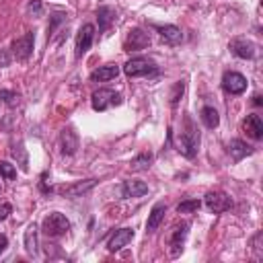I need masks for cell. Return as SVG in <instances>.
<instances>
[{
	"instance_id": "1",
	"label": "cell",
	"mask_w": 263,
	"mask_h": 263,
	"mask_svg": "<svg viewBox=\"0 0 263 263\" xmlns=\"http://www.w3.org/2000/svg\"><path fill=\"white\" fill-rule=\"evenodd\" d=\"M197 148H199V129L197 125L193 123L191 117H185L183 119V129H181V136L177 140V150L187 156V158H193L197 154Z\"/></svg>"
},
{
	"instance_id": "2",
	"label": "cell",
	"mask_w": 263,
	"mask_h": 263,
	"mask_svg": "<svg viewBox=\"0 0 263 263\" xmlns=\"http://www.w3.org/2000/svg\"><path fill=\"white\" fill-rule=\"evenodd\" d=\"M41 228H43V232L47 236L58 238V236H62V234H66L70 230V220L64 214H60V212H51V214H47L43 218Z\"/></svg>"
},
{
	"instance_id": "3",
	"label": "cell",
	"mask_w": 263,
	"mask_h": 263,
	"mask_svg": "<svg viewBox=\"0 0 263 263\" xmlns=\"http://www.w3.org/2000/svg\"><path fill=\"white\" fill-rule=\"evenodd\" d=\"M123 72L127 76H154L158 74V66L150 60V58H132L125 62L123 66Z\"/></svg>"
},
{
	"instance_id": "4",
	"label": "cell",
	"mask_w": 263,
	"mask_h": 263,
	"mask_svg": "<svg viewBox=\"0 0 263 263\" xmlns=\"http://www.w3.org/2000/svg\"><path fill=\"white\" fill-rule=\"evenodd\" d=\"M121 103V95L111 90V88H99L97 92H92V109L95 111H105L111 105H119Z\"/></svg>"
},
{
	"instance_id": "5",
	"label": "cell",
	"mask_w": 263,
	"mask_h": 263,
	"mask_svg": "<svg viewBox=\"0 0 263 263\" xmlns=\"http://www.w3.org/2000/svg\"><path fill=\"white\" fill-rule=\"evenodd\" d=\"M148 45H150V35L144 29H129L123 41V51H140Z\"/></svg>"
},
{
	"instance_id": "6",
	"label": "cell",
	"mask_w": 263,
	"mask_h": 263,
	"mask_svg": "<svg viewBox=\"0 0 263 263\" xmlns=\"http://www.w3.org/2000/svg\"><path fill=\"white\" fill-rule=\"evenodd\" d=\"M205 205H208L210 212L222 214V212H226V210L232 208V199H230L224 191H210V193L205 195Z\"/></svg>"
},
{
	"instance_id": "7",
	"label": "cell",
	"mask_w": 263,
	"mask_h": 263,
	"mask_svg": "<svg viewBox=\"0 0 263 263\" xmlns=\"http://www.w3.org/2000/svg\"><path fill=\"white\" fill-rule=\"evenodd\" d=\"M222 86H224V90L226 92H230V95H240V92H245L247 90V78L240 74V72H226L224 76H222Z\"/></svg>"
},
{
	"instance_id": "8",
	"label": "cell",
	"mask_w": 263,
	"mask_h": 263,
	"mask_svg": "<svg viewBox=\"0 0 263 263\" xmlns=\"http://www.w3.org/2000/svg\"><path fill=\"white\" fill-rule=\"evenodd\" d=\"M33 43H35V37L33 33H25L23 37H16L12 41V53L16 60H27L31 53H33Z\"/></svg>"
},
{
	"instance_id": "9",
	"label": "cell",
	"mask_w": 263,
	"mask_h": 263,
	"mask_svg": "<svg viewBox=\"0 0 263 263\" xmlns=\"http://www.w3.org/2000/svg\"><path fill=\"white\" fill-rule=\"evenodd\" d=\"M92 39H95V27L90 23L82 25V29L78 31V37H76V58H82L90 49Z\"/></svg>"
},
{
	"instance_id": "10",
	"label": "cell",
	"mask_w": 263,
	"mask_h": 263,
	"mask_svg": "<svg viewBox=\"0 0 263 263\" xmlns=\"http://www.w3.org/2000/svg\"><path fill=\"white\" fill-rule=\"evenodd\" d=\"M230 51H232L236 58L253 60L255 53H257V45H255L253 41H249V39L238 37V39H232V41H230Z\"/></svg>"
},
{
	"instance_id": "11",
	"label": "cell",
	"mask_w": 263,
	"mask_h": 263,
	"mask_svg": "<svg viewBox=\"0 0 263 263\" xmlns=\"http://www.w3.org/2000/svg\"><path fill=\"white\" fill-rule=\"evenodd\" d=\"M187 230H189V224H187V222L175 226V230H173V234H171V240H168V247H171V255H173V257L181 255L183 245H185V238H187Z\"/></svg>"
},
{
	"instance_id": "12",
	"label": "cell",
	"mask_w": 263,
	"mask_h": 263,
	"mask_svg": "<svg viewBox=\"0 0 263 263\" xmlns=\"http://www.w3.org/2000/svg\"><path fill=\"white\" fill-rule=\"evenodd\" d=\"M60 148H62V154H66V156L76 154V150H78V136H76V132L72 127H66L60 134Z\"/></svg>"
},
{
	"instance_id": "13",
	"label": "cell",
	"mask_w": 263,
	"mask_h": 263,
	"mask_svg": "<svg viewBox=\"0 0 263 263\" xmlns=\"http://www.w3.org/2000/svg\"><path fill=\"white\" fill-rule=\"evenodd\" d=\"M132 238H134V230H132V228H119V230H115V234L109 238L107 249H109L111 253H117V251H121Z\"/></svg>"
},
{
	"instance_id": "14",
	"label": "cell",
	"mask_w": 263,
	"mask_h": 263,
	"mask_svg": "<svg viewBox=\"0 0 263 263\" xmlns=\"http://www.w3.org/2000/svg\"><path fill=\"white\" fill-rule=\"evenodd\" d=\"M242 129L247 132V136L249 138H253V140H261L263 138V121H261V117L259 115H247V119L242 121Z\"/></svg>"
},
{
	"instance_id": "15",
	"label": "cell",
	"mask_w": 263,
	"mask_h": 263,
	"mask_svg": "<svg viewBox=\"0 0 263 263\" xmlns=\"http://www.w3.org/2000/svg\"><path fill=\"white\" fill-rule=\"evenodd\" d=\"M95 185H97V179H86V181H78V183H72V185L62 187L60 193L66 195V197H78V195L86 193L88 189H92Z\"/></svg>"
},
{
	"instance_id": "16",
	"label": "cell",
	"mask_w": 263,
	"mask_h": 263,
	"mask_svg": "<svg viewBox=\"0 0 263 263\" xmlns=\"http://www.w3.org/2000/svg\"><path fill=\"white\" fill-rule=\"evenodd\" d=\"M164 214H166V205H164V201H156V203L152 205L150 214H148V222H146V232H154V230H156V228L160 226V222H162Z\"/></svg>"
},
{
	"instance_id": "17",
	"label": "cell",
	"mask_w": 263,
	"mask_h": 263,
	"mask_svg": "<svg viewBox=\"0 0 263 263\" xmlns=\"http://www.w3.org/2000/svg\"><path fill=\"white\" fill-rule=\"evenodd\" d=\"M117 74H119V66H117V64H105V66L97 68V70L90 74V80H92V82H107V80L117 78Z\"/></svg>"
},
{
	"instance_id": "18",
	"label": "cell",
	"mask_w": 263,
	"mask_h": 263,
	"mask_svg": "<svg viewBox=\"0 0 263 263\" xmlns=\"http://www.w3.org/2000/svg\"><path fill=\"white\" fill-rule=\"evenodd\" d=\"M121 193H123V197H142V195H146V193H148V185H146L144 181L129 179V181H125V183H123Z\"/></svg>"
},
{
	"instance_id": "19",
	"label": "cell",
	"mask_w": 263,
	"mask_h": 263,
	"mask_svg": "<svg viewBox=\"0 0 263 263\" xmlns=\"http://www.w3.org/2000/svg\"><path fill=\"white\" fill-rule=\"evenodd\" d=\"M228 152H230V156H232L234 160H242L245 156L253 154V148H251L247 142H242V140L234 138V140H230V142H228Z\"/></svg>"
},
{
	"instance_id": "20",
	"label": "cell",
	"mask_w": 263,
	"mask_h": 263,
	"mask_svg": "<svg viewBox=\"0 0 263 263\" xmlns=\"http://www.w3.org/2000/svg\"><path fill=\"white\" fill-rule=\"evenodd\" d=\"M154 29L160 33V37L164 39V41H168V43H179L181 39H183V33H181V29L179 27H175V25H154Z\"/></svg>"
},
{
	"instance_id": "21",
	"label": "cell",
	"mask_w": 263,
	"mask_h": 263,
	"mask_svg": "<svg viewBox=\"0 0 263 263\" xmlns=\"http://www.w3.org/2000/svg\"><path fill=\"white\" fill-rule=\"evenodd\" d=\"M97 18H99V31L103 33V31H107L109 25L115 21V10H113L111 6H101V8L97 10Z\"/></svg>"
},
{
	"instance_id": "22",
	"label": "cell",
	"mask_w": 263,
	"mask_h": 263,
	"mask_svg": "<svg viewBox=\"0 0 263 263\" xmlns=\"http://www.w3.org/2000/svg\"><path fill=\"white\" fill-rule=\"evenodd\" d=\"M37 247H39V242H37V226L29 224L27 230H25V249H27L29 255H37Z\"/></svg>"
},
{
	"instance_id": "23",
	"label": "cell",
	"mask_w": 263,
	"mask_h": 263,
	"mask_svg": "<svg viewBox=\"0 0 263 263\" xmlns=\"http://www.w3.org/2000/svg\"><path fill=\"white\" fill-rule=\"evenodd\" d=\"M201 121H203V125L205 127H210V129H214V127H218V123H220V115H218V111L214 109V107H210V105H205L203 109H201Z\"/></svg>"
},
{
	"instance_id": "24",
	"label": "cell",
	"mask_w": 263,
	"mask_h": 263,
	"mask_svg": "<svg viewBox=\"0 0 263 263\" xmlns=\"http://www.w3.org/2000/svg\"><path fill=\"white\" fill-rule=\"evenodd\" d=\"M150 162H152V154L150 152H142L129 162V166H132V171H146L150 166Z\"/></svg>"
},
{
	"instance_id": "25",
	"label": "cell",
	"mask_w": 263,
	"mask_h": 263,
	"mask_svg": "<svg viewBox=\"0 0 263 263\" xmlns=\"http://www.w3.org/2000/svg\"><path fill=\"white\" fill-rule=\"evenodd\" d=\"M10 152H12V156H14L16 160H18L21 168H23V171H27V168H29V158H27V152H25L23 144H21V142H18V144H14Z\"/></svg>"
},
{
	"instance_id": "26",
	"label": "cell",
	"mask_w": 263,
	"mask_h": 263,
	"mask_svg": "<svg viewBox=\"0 0 263 263\" xmlns=\"http://www.w3.org/2000/svg\"><path fill=\"white\" fill-rule=\"evenodd\" d=\"M201 208V201L199 199H187V201H181L177 205V212L179 214H189V212H197Z\"/></svg>"
},
{
	"instance_id": "27",
	"label": "cell",
	"mask_w": 263,
	"mask_h": 263,
	"mask_svg": "<svg viewBox=\"0 0 263 263\" xmlns=\"http://www.w3.org/2000/svg\"><path fill=\"white\" fill-rule=\"evenodd\" d=\"M0 175H2L6 181H12V179L16 177V168H14L10 162H6V160H0Z\"/></svg>"
},
{
	"instance_id": "28",
	"label": "cell",
	"mask_w": 263,
	"mask_h": 263,
	"mask_svg": "<svg viewBox=\"0 0 263 263\" xmlns=\"http://www.w3.org/2000/svg\"><path fill=\"white\" fill-rule=\"evenodd\" d=\"M0 99L8 105V107H14L16 103H18V92H14V90H0Z\"/></svg>"
},
{
	"instance_id": "29",
	"label": "cell",
	"mask_w": 263,
	"mask_h": 263,
	"mask_svg": "<svg viewBox=\"0 0 263 263\" xmlns=\"http://www.w3.org/2000/svg\"><path fill=\"white\" fill-rule=\"evenodd\" d=\"M183 92H185V82H177L173 86V92H171V105H177L179 99L183 97Z\"/></svg>"
},
{
	"instance_id": "30",
	"label": "cell",
	"mask_w": 263,
	"mask_h": 263,
	"mask_svg": "<svg viewBox=\"0 0 263 263\" xmlns=\"http://www.w3.org/2000/svg\"><path fill=\"white\" fill-rule=\"evenodd\" d=\"M27 10H29V14H33V16H39V14H41V2H39V0H33V2H29Z\"/></svg>"
},
{
	"instance_id": "31",
	"label": "cell",
	"mask_w": 263,
	"mask_h": 263,
	"mask_svg": "<svg viewBox=\"0 0 263 263\" xmlns=\"http://www.w3.org/2000/svg\"><path fill=\"white\" fill-rule=\"evenodd\" d=\"M10 212H12V205H10V203H2V205H0V222L6 220Z\"/></svg>"
},
{
	"instance_id": "32",
	"label": "cell",
	"mask_w": 263,
	"mask_h": 263,
	"mask_svg": "<svg viewBox=\"0 0 263 263\" xmlns=\"http://www.w3.org/2000/svg\"><path fill=\"white\" fill-rule=\"evenodd\" d=\"M259 238H261V232H257L255 238H253V249L257 251V259H261V255H263V253H261V247H259Z\"/></svg>"
},
{
	"instance_id": "33",
	"label": "cell",
	"mask_w": 263,
	"mask_h": 263,
	"mask_svg": "<svg viewBox=\"0 0 263 263\" xmlns=\"http://www.w3.org/2000/svg\"><path fill=\"white\" fill-rule=\"evenodd\" d=\"M6 245H8V238H6L4 234H0V255L4 253V249H6Z\"/></svg>"
},
{
	"instance_id": "34",
	"label": "cell",
	"mask_w": 263,
	"mask_h": 263,
	"mask_svg": "<svg viewBox=\"0 0 263 263\" xmlns=\"http://www.w3.org/2000/svg\"><path fill=\"white\" fill-rule=\"evenodd\" d=\"M0 62H2V66H6V64H8V58L4 55V51H0Z\"/></svg>"
},
{
	"instance_id": "35",
	"label": "cell",
	"mask_w": 263,
	"mask_h": 263,
	"mask_svg": "<svg viewBox=\"0 0 263 263\" xmlns=\"http://www.w3.org/2000/svg\"><path fill=\"white\" fill-rule=\"evenodd\" d=\"M253 103H255V105H261V97H259V95H255V97H253Z\"/></svg>"
}]
</instances>
